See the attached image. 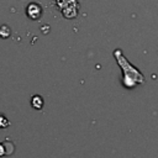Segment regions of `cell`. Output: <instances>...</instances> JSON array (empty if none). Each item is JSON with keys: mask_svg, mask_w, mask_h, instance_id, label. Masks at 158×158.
<instances>
[{"mask_svg": "<svg viewBox=\"0 0 158 158\" xmlns=\"http://www.w3.org/2000/svg\"><path fill=\"white\" fill-rule=\"evenodd\" d=\"M56 1H57L59 11L64 15V17L72 19L77 16L78 7H79L77 0H56Z\"/></svg>", "mask_w": 158, "mask_h": 158, "instance_id": "cell-2", "label": "cell"}, {"mask_svg": "<svg viewBox=\"0 0 158 158\" xmlns=\"http://www.w3.org/2000/svg\"><path fill=\"white\" fill-rule=\"evenodd\" d=\"M31 105L33 109L36 110H41L42 106H43V99L40 96V95H33L31 98Z\"/></svg>", "mask_w": 158, "mask_h": 158, "instance_id": "cell-4", "label": "cell"}, {"mask_svg": "<svg viewBox=\"0 0 158 158\" xmlns=\"http://www.w3.org/2000/svg\"><path fill=\"white\" fill-rule=\"evenodd\" d=\"M114 58L116 59L118 67L122 70V85L126 89H132L137 85H142L146 83V79L141 70H138L133 64L128 62V59L123 56L122 51L120 48L115 49L112 52Z\"/></svg>", "mask_w": 158, "mask_h": 158, "instance_id": "cell-1", "label": "cell"}, {"mask_svg": "<svg viewBox=\"0 0 158 158\" xmlns=\"http://www.w3.org/2000/svg\"><path fill=\"white\" fill-rule=\"evenodd\" d=\"M26 12H27L28 17H31L32 20H37L41 16V7L37 4H30L27 6Z\"/></svg>", "mask_w": 158, "mask_h": 158, "instance_id": "cell-3", "label": "cell"}]
</instances>
